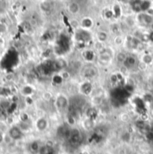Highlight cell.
<instances>
[{
	"mask_svg": "<svg viewBox=\"0 0 153 154\" xmlns=\"http://www.w3.org/2000/svg\"><path fill=\"white\" fill-rule=\"evenodd\" d=\"M115 56V51L112 49V48L105 47L99 53V55L97 57V61L102 66H109L112 63Z\"/></svg>",
	"mask_w": 153,
	"mask_h": 154,
	"instance_id": "1",
	"label": "cell"
},
{
	"mask_svg": "<svg viewBox=\"0 0 153 154\" xmlns=\"http://www.w3.org/2000/svg\"><path fill=\"white\" fill-rule=\"evenodd\" d=\"M67 140L71 146H73V147L79 146L81 143V134L80 130L77 128L71 129V133H70L69 138Z\"/></svg>",
	"mask_w": 153,
	"mask_h": 154,
	"instance_id": "2",
	"label": "cell"
},
{
	"mask_svg": "<svg viewBox=\"0 0 153 154\" xmlns=\"http://www.w3.org/2000/svg\"><path fill=\"white\" fill-rule=\"evenodd\" d=\"M136 23L142 26H150L153 23V17L147 14L145 12H140L135 17Z\"/></svg>",
	"mask_w": 153,
	"mask_h": 154,
	"instance_id": "3",
	"label": "cell"
},
{
	"mask_svg": "<svg viewBox=\"0 0 153 154\" xmlns=\"http://www.w3.org/2000/svg\"><path fill=\"white\" fill-rule=\"evenodd\" d=\"M8 135L13 141H19L23 138V133L19 126H12L8 131Z\"/></svg>",
	"mask_w": 153,
	"mask_h": 154,
	"instance_id": "4",
	"label": "cell"
},
{
	"mask_svg": "<svg viewBox=\"0 0 153 154\" xmlns=\"http://www.w3.org/2000/svg\"><path fill=\"white\" fill-rule=\"evenodd\" d=\"M56 105H57V109H61V110H64V109H67L68 106H69L68 98H66L65 95H59V96L57 98Z\"/></svg>",
	"mask_w": 153,
	"mask_h": 154,
	"instance_id": "5",
	"label": "cell"
},
{
	"mask_svg": "<svg viewBox=\"0 0 153 154\" xmlns=\"http://www.w3.org/2000/svg\"><path fill=\"white\" fill-rule=\"evenodd\" d=\"M67 10L71 14L76 15L81 11V5L76 1H71V2H69V4L67 5Z\"/></svg>",
	"mask_w": 153,
	"mask_h": 154,
	"instance_id": "6",
	"label": "cell"
},
{
	"mask_svg": "<svg viewBox=\"0 0 153 154\" xmlns=\"http://www.w3.org/2000/svg\"><path fill=\"white\" fill-rule=\"evenodd\" d=\"M80 91L83 95H90L92 92V85L90 82H84L82 83H81L80 86Z\"/></svg>",
	"mask_w": 153,
	"mask_h": 154,
	"instance_id": "7",
	"label": "cell"
},
{
	"mask_svg": "<svg viewBox=\"0 0 153 154\" xmlns=\"http://www.w3.org/2000/svg\"><path fill=\"white\" fill-rule=\"evenodd\" d=\"M48 122L45 117H39L36 121V128L39 132H43L47 128Z\"/></svg>",
	"mask_w": 153,
	"mask_h": 154,
	"instance_id": "8",
	"label": "cell"
},
{
	"mask_svg": "<svg viewBox=\"0 0 153 154\" xmlns=\"http://www.w3.org/2000/svg\"><path fill=\"white\" fill-rule=\"evenodd\" d=\"M80 26H81V29L88 31L89 29H90V28L93 26V21H92V19L90 18V17H84V18H82V20L81 21Z\"/></svg>",
	"mask_w": 153,
	"mask_h": 154,
	"instance_id": "9",
	"label": "cell"
},
{
	"mask_svg": "<svg viewBox=\"0 0 153 154\" xmlns=\"http://www.w3.org/2000/svg\"><path fill=\"white\" fill-rule=\"evenodd\" d=\"M83 57H84V59H85L87 62H89V63H93V62L96 60V58H97L95 52H94L93 50H91V49H87V50H85V51L83 52Z\"/></svg>",
	"mask_w": 153,
	"mask_h": 154,
	"instance_id": "10",
	"label": "cell"
},
{
	"mask_svg": "<svg viewBox=\"0 0 153 154\" xmlns=\"http://www.w3.org/2000/svg\"><path fill=\"white\" fill-rule=\"evenodd\" d=\"M137 65V59L133 56H127L124 66L126 67V69H132Z\"/></svg>",
	"mask_w": 153,
	"mask_h": 154,
	"instance_id": "11",
	"label": "cell"
},
{
	"mask_svg": "<svg viewBox=\"0 0 153 154\" xmlns=\"http://www.w3.org/2000/svg\"><path fill=\"white\" fill-rule=\"evenodd\" d=\"M124 23L130 29L134 28L136 26V24H137L136 19L134 17H133L132 15H125L124 18Z\"/></svg>",
	"mask_w": 153,
	"mask_h": 154,
	"instance_id": "12",
	"label": "cell"
},
{
	"mask_svg": "<svg viewBox=\"0 0 153 154\" xmlns=\"http://www.w3.org/2000/svg\"><path fill=\"white\" fill-rule=\"evenodd\" d=\"M96 36H97L98 42H100V43L106 42L109 39V34L107 32H105V31H99V32H98L97 34H96Z\"/></svg>",
	"mask_w": 153,
	"mask_h": 154,
	"instance_id": "13",
	"label": "cell"
},
{
	"mask_svg": "<svg viewBox=\"0 0 153 154\" xmlns=\"http://www.w3.org/2000/svg\"><path fill=\"white\" fill-rule=\"evenodd\" d=\"M38 154H53V150L50 145L45 144V145H40L39 151Z\"/></svg>",
	"mask_w": 153,
	"mask_h": 154,
	"instance_id": "14",
	"label": "cell"
},
{
	"mask_svg": "<svg viewBox=\"0 0 153 154\" xmlns=\"http://www.w3.org/2000/svg\"><path fill=\"white\" fill-rule=\"evenodd\" d=\"M141 61H142L144 65H146V66L151 65L153 63L152 55H151V54H144V55L142 57Z\"/></svg>",
	"mask_w": 153,
	"mask_h": 154,
	"instance_id": "15",
	"label": "cell"
},
{
	"mask_svg": "<svg viewBox=\"0 0 153 154\" xmlns=\"http://www.w3.org/2000/svg\"><path fill=\"white\" fill-rule=\"evenodd\" d=\"M120 139H121L124 143H129L132 141V134H131L129 132H127V131L123 132V133L121 134V135H120Z\"/></svg>",
	"mask_w": 153,
	"mask_h": 154,
	"instance_id": "16",
	"label": "cell"
},
{
	"mask_svg": "<svg viewBox=\"0 0 153 154\" xmlns=\"http://www.w3.org/2000/svg\"><path fill=\"white\" fill-rule=\"evenodd\" d=\"M115 57L118 63L124 65V61H125V59L127 57V55L124 52H118L117 54H115Z\"/></svg>",
	"mask_w": 153,
	"mask_h": 154,
	"instance_id": "17",
	"label": "cell"
},
{
	"mask_svg": "<svg viewBox=\"0 0 153 154\" xmlns=\"http://www.w3.org/2000/svg\"><path fill=\"white\" fill-rule=\"evenodd\" d=\"M114 43H115V46L117 47H120V46H123L124 45L125 43V38H124L122 35H116L114 38Z\"/></svg>",
	"mask_w": 153,
	"mask_h": 154,
	"instance_id": "18",
	"label": "cell"
},
{
	"mask_svg": "<svg viewBox=\"0 0 153 154\" xmlns=\"http://www.w3.org/2000/svg\"><path fill=\"white\" fill-rule=\"evenodd\" d=\"M91 101H92V104L94 105V106H98V105H100L102 102H103V96L102 95H99V94H98V95H95L93 98H92V100H91Z\"/></svg>",
	"mask_w": 153,
	"mask_h": 154,
	"instance_id": "19",
	"label": "cell"
},
{
	"mask_svg": "<svg viewBox=\"0 0 153 154\" xmlns=\"http://www.w3.org/2000/svg\"><path fill=\"white\" fill-rule=\"evenodd\" d=\"M83 127L86 130H90L93 127V119L87 117L84 121H83Z\"/></svg>",
	"mask_w": 153,
	"mask_h": 154,
	"instance_id": "20",
	"label": "cell"
},
{
	"mask_svg": "<svg viewBox=\"0 0 153 154\" xmlns=\"http://www.w3.org/2000/svg\"><path fill=\"white\" fill-rule=\"evenodd\" d=\"M96 69L90 67V69H84V75L86 76V78H91V77L95 76L96 74Z\"/></svg>",
	"mask_w": 153,
	"mask_h": 154,
	"instance_id": "21",
	"label": "cell"
},
{
	"mask_svg": "<svg viewBox=\"0 0 153 154\" xmlns=\"http://www.w3.org/2000/svg\"><path fill=\"white\" fill-rule=\"evenodd\" d=\"M39 148H40V145L38 144V142H33V143H32L31 145H30V149H31V151H32L33 153L38 154V151H39Z\"/></svg>",
	"mask_w": 153,
	"mask_h": 154,
	"instance_id": "22",
	"label": "cell"
},
{
	"mask_svg": "<svg viewBox=\"0 0 153 154\" xmlns=\"http://www.w3.org/2000/svg\"><path fill=\"white\" fill-rule=\"evenodd\" d=\"M110 32H111V33L115 34V36L120 34V27L117 25V23H113V24L111 25V27H110Z\"/></svg>",
	"mask_w": 153,
	"mask_h": 154,
	"instance_id": "23",
	"label": "cell"
},
{
	"mask_svg": "<svg viewBox=\"0 0 153 154\" xmlns=\"http://www.w3.org/2000/svg\"><path fill=\"white\" fill-rule=\"evenodd\" d=\"M40 8H41V10L47 12V11H48L50 9V4L47 1H43L40 4Z\"/></svg>",
	"mask_w": 153,
	"mask_h": 154,
	"instance_id": "24",
	"label": "cell"
},
{
	"mask_svg": "<svg viewBox=\"0 0 153 154\" xmlns=\"http://www.w3.org/2000/svg\"><path fill=\"white\" fill-rule=\"evenodd\" d=\"M60 76L61 78L63 79V80H68L70 76H71V75H70V72L69 71H67V70H63L62 71V73H61V75H60Z\"/></svg>",
	"mask_w": 153,
	"mask_h": 154,
	"instance_id": "25",
	"label": "cell"
},
{
	"mask_svg": "<svg viewBox=\"0 0 153 154\" xmlns=\"http://www.w3.org/2000/svg\"><path fill=\"white\" fill-rule=\"evenodd\" d=\"M120 119L123 122H129L130 119H131V116H130L129 114H127V113H123V114L120 115Z\"/></svg>",
	"mask_w": 153,
	"mask_h": 154,
	"instance_id": "26",
	"label": "cell"
},
{
	"mask_svg": "<svg viewBox=\"0 0 153 154\" xmlns=\"http://www.w3.org/2000/svg\"><path fill=\"white\" fill-rule=\"evenodd\" d=\"M71 25L74 27V28H78L79 26H80V23L76 21V20H73V21H71Z\"/></svg>",
	"mask_w": 153,
	"mask_h": 154,
	"instance_id": "27",
	"label": "cell"
},
{
	"mask_svg": "<svg viewBox=\"0 0 153 154\" xmlns=\"http://www.w3.org/2000/svg\"><path fill=\"white\" fill-rule=\"evenodd\" d=\"M32 92V89L31 88V87H26V88H24L23 89V93L24 94H31Z\"/></svg>",
	"mask_w": 153,
	"mask_h": 154,
	"instance_id": "28",
	"label": "cell"
},
{
	"mask_svg": "<svg viewBox=\"0 0 153 154\" xmlns=\"http://www.w3.org/2000/svg\"><path fill=\"white\" fill-rule=\"evenodd\" d=\"M6 32V25L4 23H0V33H4Z\"/></svg>",
	"mask_w": 153,
	"mask_h": 154,
	"instance_id": "29",
	"label": "cell"
},
{
	"mask_svg": "<svg viewBox=\"0 0 153 154\" xmlns=\"http://www.w3.org/2000/svg\"><path fill=\"white\" fill-rule=\"evenodd\" d=\"M145 13H146L147 14H149V15H151V16H152L153 17V6H151L150 8H148V9L145 11Z\"/></svg>",
	"mask_w": 153,
	"mask_h": 154,
	"instance_id": "30",
	"label": "cell"
},
{
	"mask_svg": "<svg viewBox=\"0 0 153 154\" xmlns=\"http://www.w3.org/2000/svg\"><path fill=\"white\" fill-rule=\"evenodd\" d=\"M4 139H5V135L0 132V144L4 142Z\"/></svg>",
	"mask_w": 153,
	"mask_h": 154,
	"instance_id": "31",
	"label": "cell"
},
{
	"mask_svg": "<svg viewBox=\"0 0 153 154\" xmlns=\"http://www.w3.org/2000/svg\"><path fill=\"white\" fill-rule=\"evenodd\" d=\"M150 28L151 29V31H152V32H153V23H151V25H150Z\"/></svg>",
	"mask_w": 153,
	"mask_h": 154,
	"instance_id": "32",
	"label": "cell"
},
{
	"mask_svg": "<svg viewBox=\"0 0 153 154\" xmlns=\"http://www.w3.org/2000/svg\"><path fill=\"white\" fill-rule=\"evenodd\" d=\"M0 152H1V147H0Z\"/></svg>",
	"mask_w": 153,
	"mask_h": 154,
	"instance_id": "33",
	"label": "cell"
}]
</instances>
